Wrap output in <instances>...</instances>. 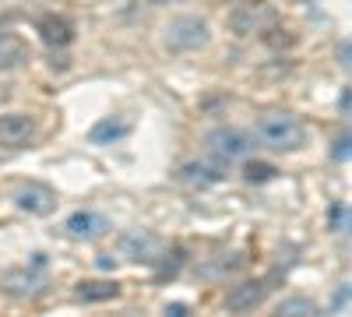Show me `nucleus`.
Returning a JSON list of instances; mask_svg holds the SVG:
<instances>
[{"instance_id":"dca6fc26","label":"nucleus","mask_w":352,"mask_h":317,"mask_svg":"<svg viewBox=\"0 0 352 317\" xmlns=\"http://www.w3.org/2000/svg\"><path fill=\"white\" fill-rule=\"evenodd\" d=\"M272 177H275V166H268V162H250V166H247V180H250V184L272 180Z\"/></svg>"},{"instance_id":"412c9836","label":"nucleus","mask_w":352,"mask_h":317,"mask_svg":"<svg viewBox=\"0 0 352 317\" xmlns=\"http://www.w3.org/2000/svg\"><path fill=\"white\" fill-rule=\"evenodd\" d=\"M144 4H152V8H162V4H176V0H144Z\"/></svg>"},{"instance_id":"4468645a","label":"nucleus","mask_w":352,"mask_h":317,"mask_svg":"<svg viewBox=\"0 0 352 317\" xmlns=\"http://www.w3.org/2000/svg\"><path fill=\"white\" fill-rule=\"evenodd\" d=\"M39 36H43V43H50V46H67V43H71V25H67L64 18H56V14H46V18L39 21Z\"/></svg>"},{"instance_id":"f03ea898","label":"nucleus","mask_w":352,"mask_h":317,"mask_svg":"<svg viewBox=\"0 0 352 317\" xmlns=\"http://www.w3.org/2000/svg\"><path fill=\"white\" fill-rule=\"evenodd\" d=\"M162 43L173 53H197V50H204L212 43L208 21H204L201 14H176L162 28Z\"/></svg>"},{"instance_id":"f3484780","label":"nucleus","mask_w":352,"mask_h":317,"mask_svg":"<svg viewBox=\"0 0 352 317\" xmlns=\"http://www.w3.org/2000/svg\"><path fill=\"white\" fill-rule=\"evenodd\" d=\"M331 155H335L338 162L352 159V127H349V131H345V134H342V138L335 141V149H331Z\"/></svg>"},{"instance_id":"f8f14e48","label":"nucleus","mask_w":352,"mask_h":317,"mask_svg":"<svg viewBox=\"0 0 352 317\" xmlns=\"http://www.w3.org/2000/svg\"><path fill=\"white\" fill-rule=\"evenodd\" d=\"M25 61H28V46L11 32L0 36V71H18Z\"/></svg>"},{"instance_id":"a211bd4d","label":"nucleus","mask_w":352,"mask_h":317,"mask_svg":"<svg viewBox=\"0 0 352 317\" xmlns=\"http://www.w3.org/2000/svg\"><path fill=\"white\" fill-rule=\"evenodd\" d=\"M96 265H99V268H113V265H116V257H113V254H99V257H96Z\"/></svg>"},{"instance_id":"aec40b11","label":"nucleus","mask_w":352,"mask_h":317,"mask_svg":"<svg viewBox=\"0 0 352 317\" xmlns=\"http://www.w3.org/2000/svg\"><path fill=\"white\" fill-rule=\"evenodd\" d=\"M166 314H173V317H184V314H187V307H184V303H169V307H166Z\"/></svg>"},{"instance_id":"9b49d317","label":"nucleus","mask_w":352,"mask_h":317,"mask_svg":"<svg viewBox=\"0 0 352 317\" xmlns=\"http://www.w3.org/2000/svg\"><path fill=\"white\" fill-rule=\"evenodd\" d=\"M127 131H131L127 117H106V120H99L92 131H88V141H92V145H113V141H120Z\"/></svg>"},{"instance_id":"20e7f679","label":"nucleus","mask_w":352,"mask_h":317,"mask_svg":"<svg viewBox=\"0 0 352 317\" xmlns=\"http://www.w3.org/2000/svg\"><path fill=\"white\" fill-rule=\"evenodd\" d=\"M208 149L219 162H236L243 155H250V138L243 131H232V127H222V131H212L208 134Z\"/></svg>"},{"instance_id":"6e6552de","label":"nucleus","mask_w":352,"mask_h":317,"mask_svg":"<svg viewBox=\"0 0 352 317\" xmlns=\"http://www.w3.org/2000/svg\"><path fill=\"white\" fill-rule=\"evenodd\" d=\"M268 278H254V282H243V285H236V289H229V296H226V310H236V314H243V310H254V307H261L264 303V296H268Z\"/></svg>"},{"instance_id":"423d86ee","label":"nucleus","mask_w":352,"mask_h":317,"mask_svg":"<svg viewBox=\"0 0 352 317\" xmlns=\"http://www.w3.org/2000/svg\"><path fill=\"white\" fill-rule=\"evenodd\" d=\"M14 205L28 215H50L56 208V194L46 184H21L14 190Z\"/></svg>"},{"instance_id":"1a4fd4ad","label":"nucleus","mask_w":352,"mask_h":317,"mask_svg":"<svg viewBox=\"0 0 352 317\" xmlns=\"http://www.w3.org/2000/svg\"><path fill=\"white\" fill-rule=\"evenodd\" d=\"M109 229V222L99 215V212H74L71 219H67V233L74 237V240H96V237H102Z\"/></svg>"},{"instance_id":"ddd939ff","label":"nucleus","mask_w":352,"mask_h":317,"mask_svg":"<svg viewBox=\"0 0 352 317\" xmlns=\"http://www.w3.org/2000/svg\"><path fill=\"white\" fill-rule=\"evenodd\" d=\"M74 296L85 300V303H106V300L120 296V285H116V282H81L74 289Z\"/></svg>"},{"instance_id":"f257e3e1","label":"nucleus","mask_w":352,"mask_h":317,"mask_svg":"<svg viewBox=\"0 0 352 317\" xmlns=\"http://www.w3.org/2000/svg\"><path fill=\"white\" fill-rule=\"evenodd\" d=\"M257 141L268 145L275 152H296L307 141V127L300 124V117H292L289 109H268L257 117Z\"/></svg>"},{"instance_id":"6ab92c4d","label":"nucleus","mask_w":352,"mask_h":317,"mask_svg":"<svg viewBox=\"0 0 352 317\" xmlns=\"http://www.w3.org/2000/svg\"><path fill=\"white\" fill-rule=\"evenodd\" d=\"M342 56H345V67L352 71V43H342V50H338Z\"/></svg>"},{"instance_id":"2eb2a0df","label":"nucleus","mask_w":352,"mask_h":317,"mask_svg":"<svg viewBox=\"0 0 352 317\" xmlns=\"http://www.w3.org/2000/svg\"><path fill=\"white\" fill-rule=\"evenodd\" d=\"M278 314H289V317H303V314H317V307L303 296H289L278 303Z\"/></svg>"},{"instance_id":"0eeeda50","label":"nucleus","mask_w":352,"mask_h":317,"mask_svg":"<svg viewBox=\"0 0 352 317\" xmlns=\"http://www.w3.org/2000/svg\"><path fill=\"white\" fill-rule=\"evenodd\" d=\"M116 250H120V257H127V261H159V240L152 233H144V229L124 233Z\"/></svg>"},{"instance_id":"7ed1b4c3","label":"nucleus","mask_w":352,"mask_h":317,"mask_svg":"<svg viewBox=\"0 0 352 317\" xmlns=\"http://www.w3.org/2000/svg\"><path fill=\"white\" fill-rule=\"evenodd\" d=\"M226 21L236 36H254V32H261V25L272 21V11L264 8L261 0H240V4L229 8Z\"/></svg>"},{"instance_id":"39448f33","label":"nucleus","mask_w":352,"mask_h":317,"mask_svg":"<svg viewBox=\"0 0 352 317\" xmlns=\"http://www.w3.org/2000/svg\"><path fill=\"white\" fill-rule=\"evenodd\" d=\"M36 134V120L28 113H4L0 117V149H21Z\"/></svg>"},{"instance_id":"9d476101","label":"nucleus","mask_w":352,"mask_h":317,"mask_svg":"<svg viewBox=\"0 0 352 317\" xmlns=\"http://www.w3.org/2000/svg\"><path fill=\"white\" fill-rule=\"evenodd\" d=\"M39 285H43V275L39 272H28V268H14V272L4 275V289L11 296H36Z\"/></svg>"}]
</instances>
